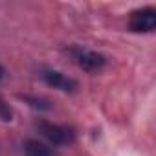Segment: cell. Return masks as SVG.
Segmentation results:
<instances>
[{
	"label": "cell",
	"mask_w": 156,
	"mask_h": 156,
	"mask_svg": "<svg viewBox=\"0 0 156 156\" xmlns=\"http://www.w3.org/2000/svg\"><path fill=\"white\" fill-rule=\"evenodd\" d=\"M24 154L26 156H53V151L44 141L30 138V140L24 141Z\"/></svg>",
	"instance_id": "cell-5"
},
{
	"label": "cell",
	"mask_w": 156,
	"mask_h": 156,
	"mask_svg": "<svg viewBox=\"0 0 156 156\" xmlns=\"http://www.w3.org/2000/svg\"><path fill=\"white\" fill-rule=\"evenodd\" d=\"M22 99H24L30 107H33V108H37V110H50V108H51L50 101H48L46 98H41V96H22Z\"/></svg>",
	"instance_id": "cell-6"
},
{
	"label": "cell",
	"mask_w": 156,
	"mask_h": 156,
	"mask_svg": "<svg viewBox=\"0 0 156 156\" xmlns=\"http://www.w3.org/2000/svg\"><path fill=\"white\" fill-rule=\"evenodd\" d=\"M0 119H4V121H11L13 119V108L0 98Z\"/></svg>",
	"instance_id": "cell-7"
},
{
	"label": "cell",
	"mask_w": 156,
	"mask_h": 156,
	"mask_svg": "<svg viewBox=\"0 0 156 156\" xmlns=\"http://www.w3.org/2000/svg\"><path fill=\"white\" fill-rule=\"evenodd\" d=\"M41 77L44 79V83L48 87L62 90V92H73L77 88V81L72 79V77H68V75H64L59 70H42Z\"/></svg>",
	"instance_id": "cell-4"
},
{
	"label": "cell",
	"mask_w": 156,
	"mask_h": 156,
	"mask_svg": "<svg viewBox=\"0 0 156 156\" xmlns=\"http://www.w3.org/2000/svg\"><path fill=\"white\" fill-rule=\"evenodd\" d=\"M4 73H6V72H4V66L0 64V79H2V77H4Z\"/></svg>",
	"instance_id": "cell-8"
},
{
	"label": "cell",
	"mask_w": 156,
	"mask_h": 156,
	"mask_svg": "<svg viewBox=\"0 0 156 156\" xmlns=\"http://www.w3.org/2000/svg\"><path fill=\"white\" fill-rule=\"evenodd\" d=\"M70 53H72L75 64L81 70H85V72L96 73V72H101L107 66V57L103 53H99V51L83 50V48H72Z\"/></svg>",
	"instance_id": "cell-2"
},
{
	"label": "cell",
	"mask_w": 156,
	"mask_h": 156,
	"mask_svg": "<svg viewBox=\"0 0 156 156\" xmlns=\"http://www.w3.org/2000/svg\"><path fill=\"white\" fill-rule=\"evenodd\" d=\"M35 127H37V130L41 132V136H42L48 143H51V145H55V147L68 145V143L73 141V132H72L68 127L55 125V123L46 121V119H39V121L35 123Z\"/></svg>",
	"instance_id": "cell-1"
},
{
	"label": "cell",
	"mask_w": 156,
	"mask_h": 156,
	"mask_svg": "<svg viewBox=\"0 0 156 156\" xmlns=\"http://www.w3.org/2000/svg\"><path fill=\"white\" fill-rule=\"evenodd\" d=\"M129 28L136 33H151L156 28V9L145 6L141 9L132 11L129 19Z\"/></svg>",
	"instance_id": "cell-3"
}]
</instances>
